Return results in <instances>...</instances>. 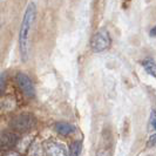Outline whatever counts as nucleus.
Wrapping results in <instances>:
<instances>
[{
    "instance_id": "nucleus-14",
    "label": "nucleus",
    "mask_w": 156,
    "mask_h": 156,
    "mask_svg": "<svg viewBox=\"0 0 156 156\" xmlns=\"http://www.w3.org/2000/svg\"><path fill=\"white\" fill-rule=\"evenodd\" d=\"M4 156H20L18 153H16V151H8V153H6Z\"/></svg>"
},
{
    "instance_id": "nucleus-1",
    "label": "nucleus",
    "mask_w": 156,
    "mask_h": 156,
    "mask_svg": "<svg viewBox=\"0 0 156 156\" xmlns=\"http://www.w3.org/2000/svg\"><path fill=\"white\" fill-rule=\"evenodd\" d=\"M35 16H37V6L33 1H31L25 9L21 26H20V32H19V49H20L21 60L23 62H26L28 60L30 34H31L33 23L35 21Z\"/></svg>"
},
{
    "instance_id": "nucleus-6",
    "label": "nucleus",
    "mask_w": 156,
    "mask_h": 156,
    "mask_svg": "<svg viewBox=\"0 0 156 156\" xmlns=\"http://www.w3.org/2000/svg\"><path fill=\"white\" fill-rule=\"evenodd\" d=\"M18 140H19V136L16 133L11 132V130H4L0 133V148H11L14 144H16Z\"/></svg>"
},
{
    "instance_id": "nucleus-5",
    "label": "nucleus",
    "mask_w": 156,
    "mask_h": 156,
    "mask_svg": "<svg viewBox=\"0 0 156 156\" xmlns=\"http://www.w3.org/2000/svg\"><path fill=\"white\" fill-rule=\"evenodd\" d=\"M45 149L48 156H68V151L62 143L56 141H48L45 144Z\"/></svg>"
},
{
    "instance_id": "nucleus-10",
    "label": "nucleus",
    "mask_w": 156,
    "mask_h": 156,
    "mask_svg": "<svg viewBox=\"0 0 156 156\" xmlns=\"http://www.w3.org/2000/svg\"><path fill=\"white\" fill-rule=\"evenodd\" d=\"M81 149H82V143L81 141H74L69 147V153L68 156H79L81 153Z\"/></svg>"
},
{
    "instance_id": "nucleus-12",
    "label": "nucleus",
    "mask_w": 156,
    "mask_h": 156,
    "mask_svg": "<svg viewBox=\"0 0 156 156\" xmlns=\"http://www.w3.org/2000/svg\"><path fill=\"white\" fill-rule=\"evenodd\" d=\"M156 128V112L155 109L151 110V114H150V117H149V122H148V129L154 132Z\"/></svg>"
},
{
    "instance_id": "nucleus-11",
    "label": "nucleus",
    "mask_w": 156,
    "mask_h": 156,
    "mask_svg": "<svg viewBox=\"0 0 156 156\" xmlns=\"http://www.w3.org/2000/svg\"><path fill=\"white\" fill-rule=\"evenodd\" d=\"M6 85H7L6 73H1V74H0V96L5 94V90H6Z\"/></svg>"
},
{
    "instance_id": "nucleus-8",
    "label": "nucleus",
    "mask_w": 156,
    "mask_h": 156,
    "mask_svg": "<svg viewBox=\"0 0 156 156\" xmlns=\"http://www.w3.org/2000/svg\"><path fill=\"white\" fill-rule=\"evenodd\" d=\"M141 65L143 66V68L147 70L151 76H154V78H155L156 67H155V61H154L153 59H146V60H143V61L141 62Z\"/></svg>"
},
{
    "instance_id": "nucleus-15",
    "label": "nucleus",
    "mask_w": 156,
    "mask_h": 156,
    "mask_svg": "<svg viewBox=\"0 0 156 156\" xmlns=\"http://www.w3.org/2000/svg\"><path fill=\"white\" fill-rule=\"evenodd\" d=\"M150 37H155V27H153L150 30Z\"/></svg>"
},
{
    "instance_id": "nucleus-9",
    "label": "nucleus",
    "mask_w": 156,
    "mask_h": 156,
    "mask_svg": "<svg viewBox=\"0 0 156 156\" xmlns=\"http://www.w3.org/2000/svg\"><path fill=\"white\" fill-rule=\"evenodd\" d=\"M105 143L102 144V147L100 146V148L96 151V156H112V151H110V144L107 142V137L103 139Z\"/></svg>"
},
{
    "instance_id": "nucleus-3",
    "label": "nucleus",
    "mask_w": 156,
    "mask_h": 156,
    "mask_svg": "<svg viewBox=\"0 0 156 156\" xmlns=\"http://www.w3.org/2000/svg\"><path fill=\"white\" fill-rule=\"evenodd\" d=\"M37 125V119L31 113H21L12 119L11 127L16 132H27L31 130Z\"/></svg>"
},
{
    "instance_id": "nucleus-4",
    "label": "nucleus",
    "mask_w": 156,
    "mask_h": 156,
    "mask_svg": "<svg viewBox=\"0 0 156 156\" xmlns=\"http://www.w3.org/2000/svg\"><path fill=\"white\" fill-rule=\"evenodd\" d=\"M16 80L19 88L21 89V92L26 96H28V98H34L35 96V88L33 86V82H32V80L30 79L28 75H26L25 73H18Z\"/></svg>"
},
{
    "instance_id": "nucleus-2",
    "label": "nucleus",
    "mask_w": 156,
    "mask_h": 156,
    "mask_svg": "<svg viewBox=\"0 0 156 156\" xmlns=\"http://www.w3.org/2000/svg\"><path fill=\"white\" fill-rule=\"evenodd\" d=\"M110 44H112V39H110L109 32L106 28H101L93 35V38L90 40V48L94 53H101L109 48Z\"/></svg>"
},
{
    "instance_id": "nucleus-13",
    "label": "nucleus",
    "mask_w": 156,
    "mask_h": 156,
    "mask_svg": "<svg viewBox=\"0 0 156 156\" xmlns=\"http://www.w3.org/2000/svg\"><path fill=\"white\" fill-rule=\"evenodd\" d=\"M155 144H156V135L155 134H153V135L148 139V141H147V147H149V148H154Z\"/></svg>"
},
{
    "instance_id": "nucleus-16",
    "label": "nucleus",
    "mask_w": 156,
    "mask_h": 156,
    "mask_svg": "<svg viewBox=\"0 0 156 156\" xmlns=\"http://www.w3.org/2000/svg\"><path fill=\"white\" fill-rule=\"evenodd\" d=\"M0 30H1V21H0Z\"/></svg>"
},
{
    "instance_id": "nucleus-7",
    "label": "nucleus",
    "mask_w": 156,
    "mask_h": 156,
    "mask_svg": "<svg viewBox=\"0 0 156 156\" xmlns=\"http://www.w3.org/2000/svg\"><path fill=\"white\" fill-rule=\"evenodd\" d=\"M55 130L60 135L66 136V135H69L74 130V127L67 122H58V123H55Z\"/></svg>"
}]
</instances>
